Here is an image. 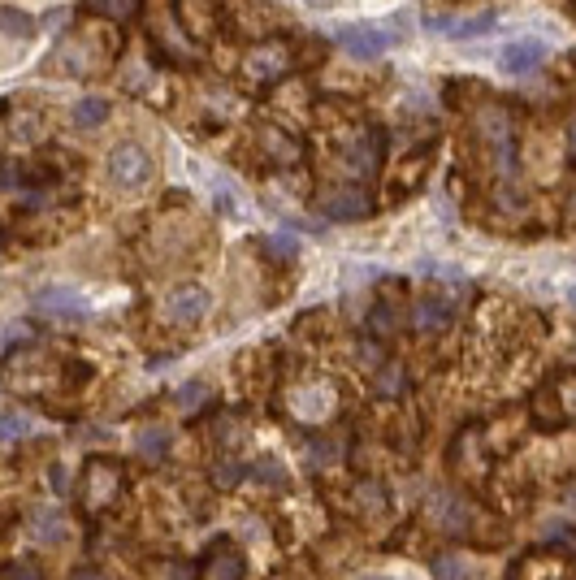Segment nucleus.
Here are the masks:
<instances>
[{"label": "nucleus", "instance_id": "obj_1", "mask_svg": "<svg viewBox=\"0 0 576 580\" xmlns=\"http://www.w3.org/2000/svg\"><path fill=\"white\" fill-rule=\"evenodd\" d=\"M109 182H113V187H122V191L148 187V182H152V156H148V148L135 143V139L117 143V148L109 152Z\"/></svg>", "mask_w": 576, "mask_h": 580}, {"label": "nucleus", "instance_id": "obj_2", "mask_svg": "<svg viewBox=\"0 0 576 580\" xmlns=\"http://www.w3.org/2000/svg\"><path fill=\"white\" fill-rule=\"evenodd\" d=\"M208 308H213V295L200 286V282H178L174 290H165V299H161V316L169 325H182V329H191V325H200Z\"/></svg>", "mask_w": 576, "mask_h": 580}, {"label": "nucleus", "instance_id": "obj_3", "mask_svg": "<svg viewBox=\"0 0 576 580\" xmlns=\"http://www.w3.org/2000/svg\"><path fill=\"white\" fill-rule=\"evenodd\" d=\"M338 44H343L351 57H360V61H377V57H386V52L399 44V35L390 31V26H382V22H356V26H343V31H338Z\"/></svg>", "mask_w": 576, "mask_h": 580}, {"label": "nucleus", "instance_id": "obj_4", "mask_svg": "<svg viewBox=\"0 0 576 580\" xmlns=\"http://www.w3.org/2000/svg\"><path fill=\"white\" fill-rule=\"evenodd\" d=\"M117 494H122V468H117L113 459H91L83 468V507L104 511Z\"/></svg>", "mask_w": 576, "mask_h": 580}, {"label": "nucleus", "instance_id": "obj_5", "mask_svg": "<svg viewBox=\"0 0 576 580\" xmlns=\"http://www.w3.org/2000/svg\"><path fill=\"white\" fill-rule=\"evenodd\" d=\"M35 312L48 316V321H83L87 316V299L70 286H48L35 295Z\"/></svg>", "mask_w": 576, "mask_h": 580}, {"label": "nucleus", "instance_id": "obj_6", "mask_svg": "<svg viewBox=\"0 0 576 580\" xmlns=\"http://www.w3.org/2000/svg\"><path fill=\"white\" fill-rule=\"evenodd\" d=\"M321 213L330 221H364L373 213V200L356 187H338V191H325L321 195Z\"/></svg>", "mask_w": 576, "mask_h": 580}, {"label": "nucleus", "instance_id": "obj_7", "mask_svg": "<svg viewBox=\"0 0 576 580\" xmlns=\"http://www.w3.org/2000/svg\"><path fill=\"white\" fill-rule=\"evenodd\" d=\"M429 31H442L451 39H473V35H490L499 26V13H473V18H447V13H434L425 18Z\"/></svg>", "mask_w": 576, "mask_h": 580}, {"label": "nucleus", "instance_id": "obj_8", "mask_svg": "<svg viewBox=\"0 0 576 580\" xmlns=\"http://www.w3.org/2000/svg\"><path fill=\"white\" fill-rule=\"evenodd\" d=\"M546 52H551V48H546L542 39H512V44L499 52V65L507 74H533L546 61Z\"/></svg>", "mask_w": 576, "mask_h": 580}, {"label": "nucleus", "instance_id": "obj_9", "mask_svg": "<svg viewBox=\"0 0 576 580\" xmlns=\"http://www.w3.org/2000/svg\"><path fill=\"white\" fill-rule=\"evenodd\" d=\"M174 13H178V26L191 39H208L217 31V5L213 0H178Z\"/></svg>", "mask_w": 576, "mask_h": 580}, {"label": "nucleus", "instance_id": "obj_10", "mask_svg": "<svg viewBox=\"0 0 576 580\" xmlns=\"http://www.w3.org/2000/svg\"><path fill=\"white\" fill-rule=\"evenodd\" d=\"M243 572H247V563H243L239 550H234L230 542H217L213 550H208L200 580H243Z\"/></svg>", "mask_w": 576, "mask_h": 580}, {"label": "nucleus", "instance_id": "obj_11", "mask_svg": "<svg viewBox=\"0 0 576 580\" xmlns=\"http://www.w3.org/2000/svg\"><path fill=\"white\" fill-rule=\"evenodd\" d=\"M347 165L356 169L360 178L377 174V165H382V130H364V135H356V143H351V152H347Z\"/></svg>", "mask_w": 576, "mask_h": 580}, {"label": "nucleus", "instance_id": "obj_12", "mask_svg": "<svg viewBox=\"0 0 576 580\" xmlns=\"http://www.w3.org/2000/svg\"><path fill=\"white\" fill-rule=\"evenodd\" d=\"M26 533H31L39 546H61L65 542V516L57 507H35L31 520H26Z\"/></svg>", "mask_w": 576, "mask_h": 580}, {"label": "nucleus", "instance_id": "obj_13", "mask_svg": "<svg viewBox=\"0 0 576 580\" xmlns=\"http://www.w3.org/2000/svg\"><path fill=\"white\" fill-rule=\"evenodd\" d=\"M243 70L252 74V78H260V83H273V78H282V74H286V48H282V44H273V48H256V52H247Z\"/></svg>", "mask_w": 576, "mask_h": 580}, {"label": "nucleus", "instance_id": "obj_14", "mask_svg": "<svg viewBox=\"0 0 576 580\" xmlns=\"http://www.w3.org/2000/svg\"><path fill=\"white\" fill-rule=\"evenodd\" d=\"M109 113H113V104L104 100V96H87V100H78V104H74V126L96 130V126L109 122Z\"/></svg>", "mask_w": 576, "mask_h": 580}, {"label": "nucleus", "instance_id": "obj_15", "mask_svg": "<svg viewBox=\"0 0 576 580\" xmlns=\"http://www.w3.org/2000/svg\"><path fill=\"white\" fill-rule=\"evenodd\" d=\"M416 325L421 329H442L451 325V303L442 295H425L421 303H416Z\"/></svg>", "mask_w": 576, "mask_h": 580}, {"label": "nucleus", "instance_id": "obj_16", "mask_svg": "<svg viewBox=\"0 0 576 580\" xmlns=\"http://www.w3.org/2000/svg\"><path fill=\"white\" fill-rule=\"evenodd\" d=\"M434 576L438 580H481V568L464 555H438L434 559Z\"/></svg>", "mask_w": 576, "mask_h": 580}, {"label": "nucleus", "instance_id": "obj_17", "mask_svg": "<svg viewBox=\"0 0 576 580\" xmlns=\"http://www.w3.org/2000/svg\"><path fill=\"white\" fill-rule=\"evenodd\" d=\"M0 35H9V39H31V35H35V18H31V13H22V9L0 5Z\"/></svg>", "mask_w": 576, "mask_h": 580}, {"label": "nucleus", "instance_id": "obj_18", "mask_svg": "<svg viewBox=\"0 0 576 580\" xmlns=\"http://www.w3.org/2000/svg\"><path fill=\"white\" fill-rule=\"evenodd\" d=\"M165 446H169V433H165L161 425L143 429L139 438H135V451H139L143 459H161V455H165Z\"/></svg>", "mask_w": 576, "mask_h": 580}, {"label": "nucleus", "instance_id": "obj_19", "mask_svg": "<svg viewBox=\"0 0 576 580\" xmlns=\"http://www.w3.org/2000/svg\"><path fill=\"white\" fill-rule=\"evenodd\" d=\"M208 399H213V386H208V381H187V386L178 390V407H182V412H191V407H200Z\"/></svg>", "mask_w": 576, "mask_h": 580}, {"label": "nucleus", "instance_id": "obj_20", "mask_svg": "<svg viewBox=\"0 0 576 580\" xmlns=\"http://www.w3.org/2000/svg\"><path fill=\"white\" fill-rule=\"evenodd\" d=\"M26 433H31V416H22V412L0 416V438H26Z\"/></svg>", "mask_w": 576, "mask_h": 580}, {"label": "nucleus", "instance_id": "obj_21", "mask_svg": "<svg viewBox=\"0 0 576 580\" xmlns=\"http://www.w3.org/2000/svg\"><path fill=\"white\" fill-rule=\"evenodd\" d=\"M139 0H91V9L104 13V18H130Z\"/></svg>", "mask_w": 576, "mask_h": 580}, {"label": "nucleus", "instance_id": "obj_22", "mask_svg": "<svg viewBox=\"0 0 576 580\" xmlns=\"http://www.w3.org/2000/svg\"><path fill=\"white\" fill-rule=\"evenodd\" d=\"M156 580H195V572L187 568V563H161V568L152 572Z\"/></svg>", "mask_w": 576, "mask_h": 580}, {"label": "nucleus", "instance_id": "obj_23", "mask_svg": "<svg viewBox=\"0 0 576 580\" xmlns=\"http://www.w3.org/2000/svg\"><path fill=\"white\" fill-rule=\"evenodd\" d=\"M269 252L278 256V260H295V239H291V234H273V239H269Z\"/></svg>", "mask_w": 576, "mask_h": 580}, {"label": "nucleus", "instance_id": "obj_24", "mask_svg": "<svg viewBox=\"0 0 576 580\" xmlns=\"http://www.w3.org/2000/svg\"><path fill=\"white\" fill-rule=\"evenodd\" d=\"M399 381H403V373H399V368H386V373L377 377V394H386V399H390V394H399V390H403Z\"/></svg>", "mask_w": 576, "mask_h": 580}, {"label": "nucleus", "instance_id": "obj_25", "mask_svg": "<svg viewBox=\"0 0 576 580\" xmlns=\"http://www.w3.org/2000/svg\"><path fill=\"white\" fill-rule=\"evenodd\" d=\"M5 580H44V572H39L35 563H13V568L5 572Z\"/></svg>", "mask_w": 576, "mask_h": 580}, {"label": "nucleus", "instance_id": "obj_26", "mask_svg": "<svg viewBox=\"0 0 576 580\" xmlns=\"http://www.w3.org/2000/svg\"><path fill=\"white\" fill-rule=\"evenodd\" d=\"M217 481L221 485H234V481H243V468L234 464V468H217Z\"/></svg>", "mask_w": 576, "mask_h": 580}, {"label": "nucleus", "instance_id": "obj_27", "mask_svg": "<svg viewBox=\"0 0 576 580\" xmlns=\"http://www.w3.org/2000/svg\"><path fill=\"white\" fill-rule=\"evenodd\" d=\"M52 490H57V494L70 490V485H65V468H52Z\"/></svg>", "mask_w": 576, "mask_h": 580}, {"label": "nucleus", "instance_id": "obj_28", "mask_svg": "<svg viewBox=\"0 0 576 580\" xmlns=\"http://www.w3.org/2000/svg\"><path fill=\"white\" fill-rule=\"evenodd\" d=\"M74 580H109V576L96 572V568H83V572H74Z\"/></svg>", "mask_w": 576, "mask_h": 580}, {"label": "nucleus", "instance_id": "obj_29", "mask_svg": "<svg viewBox=\"0 0 576 580\" xmlns=\"http://www.w3.org/2000/svg\"><path fill=\"white\" fill-rule=\"evenodd\" d=\"M304 5H312V9H334L338 0H304Z\"/></svg>", "mask_w": 576, "mask_h": 580}, {"label": "nucleus", "instance_id": "obj_30", "mask_svg": "<svg viewBox=\"0 0 576 580\" xmlns=\"http://www.w3.org/2000/svg\"><path fill=\"white\" fill-rule=\"evenodd\" d=\"M364 580H390V576H364Z\"/></svg>", "mask_w": 576, "mask_h": 580}]
</instances>
